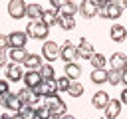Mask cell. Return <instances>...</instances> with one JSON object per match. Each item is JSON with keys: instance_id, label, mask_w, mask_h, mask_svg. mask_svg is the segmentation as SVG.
Wrapping results in <instances>:
<instances>
[{"instance_id": "603a6c76", "label": "cell", "mask_w": 127, "mask_h": 119, "mask_svg": "<svg viewBox=\"0 0 127 119\" xmlns=\"http://www.w3.org/2000/svg\"><path fill=\"white\" fill-rule=\"evenodd\" d=\"M89 63H91V67H93V69H105L107 60H105V56H103V54H93V56H91V60H89Z\"/></svg>"}, {"instance_id": "ffe728a7", "label": "cell", "mask_w": 127, "mask_h": 119, "mask_svg": "<svg viewBox=\"0 0 127 119\" xmlns=\"http://www.w3.org/2000/svg\"><path fill=\"white\" fill-rule=\"evenodd\" d=\"M121 14H123V10L119 8L117 0H109V4L105 8V18L107 20H117V18H121Z\"/></svg>"}, {"instance_id": "6da1fadb", "label": "cell", "mask_w": 127, "mask_h": 119, "mask_svg": "<svg viewBox=\"0 0 127 119\" xmlns=\"http://www.w3.org/2000/svg\"><path fill=\"white\" fill-rule=\"evenodd\" d=\"M26 36L28 38H34V40H46L48 38V34H50V28L46 26V24H42V22H28L26 24Z\"/></svg>"}, {"instance_id": "4316f807", "label": "cell", "mask_w": 127, "mask_h": 119, "mask_svg": "<svg viewBox=\"0 0 127 119\" xmlns=\"http://www.w3.org/2000/svg\"><path fill=\"white\" fill-rule=\"evenodd\" d=\"M40 75H42V79H44V81H46V79H54V77H56L54 65H52V63H44V65L40 67Z\"/></svg>"}, {"instance_id": "d6a6232c", "label": "cell", "mask_w": 127, "mask_h": 119, "mask_svg": "<svg viewBox=\"0 0 127 119\" xmlns=\"http://www.w3.org/2000/svg\"><path fill=\"white\" fill-rule=\"evenodd\" d=\"M65 111H67V105H65L64 101H62V103H58L56 107H52V109H50L52 117H60V119H62V117L65 115Z\"/></svg>"}, {"instance_id": "7c38bea8", "label": "cell", "mask_w": 127, "mask_h": 119, "mask_svg": "<svg viewBox=\"0 0 127 119\" xmlns=\"http://www.w3.org/2000/svg\"><path fill=\"white\" fill-rule=\"evenodd\" d=\"M79 14H81L85 20L97 16V6H95V2H93V0H83V2L79 4Z\"/></svg>"}, {"instance_id": "277c9868", "label": "cell", "mask_w": 127, "mask_h": 119, "mask_svg": "<svg viewBox=\"0 0 127 119\" xmlns=\"http://www.w3.org/2000/svg\"><path fill=\"white\" fill-rule=\"evenodd\" d=\"M42 58L50 63V61H56L58 58H60V46L56 44V42H52V40H46L44 44H42Z\"/></svg>"}, {"instance_id": "4dcf8cb0", "label": "cell", "mask_w": 127, "mask_h": 119, "mask_svg": "<svg viewBox=\"0 0 127 119\" xmlns=\"http://www.w3.org/2000/svg\"><path fill=\"white\" fill-rule=\"evenodd\" d=\"M81 93H83V85H81L79 81H71V85H69V89H67V95H71V97H81Z\"/></svg>"}, {"instance_id": "74e56055", "label": "cell", "mask_w": 127, "mask_h": 119, "mask_svg": "<svg viewBox=\"0 0 127 119\" xmlns=\"http://www.w3.org/2000/svg\"><path fill=\"white\" fill-rule=\"evenodd\" d=\"M121 97H119V101H121V105H127V87H123V91L119 93Z\"/></svg>"}, {"instance_id": "f35d334b", "label": "cell", "mask_w": 127, "mask_h": 119, "mask_svg": "<svg viewBox=\"0 0 127 119\" xmlns=\"http://www.w3.org/2000/svg\"><path fill=\"white\" fill-rule=\"evenodd\" d=\"M6 60H8V54L6 52H0V67L6 65Z\"/></svg>"}, {"instance_id": "60d3db41", "label": "cell", "mask_w": 127, "mask_h": 119, "mask_svg": "<svg viewBox=\"0 0 127 119\" xmlns=\"http://www.w3.org/2000/svg\"><path fill=\"white\" fill-rule=\"evenodd\" d=\"M117 4H119V8H121V10H123V8H127V0H121V2H117Z\"/></svg>"}, {"instance_id": "ab89813d", "label": "cell", "mask_w": 127, "mask_h": 119, "mask_svg": "<svg viewBox=\"0 0 127 119\" xmlns=\"http://www.w3.org/2000/svg\"><path fill=\"white\" fill-rule=\"evenodd\" d=\"M121 83H123V85H125V87H127V69H125V71H123V79H121Z\"/></svg>"}, {"instance_id": "836d02e7", "label": "cell", "mask_w": 127, "mask_h": 119, "mask_svg": "<svg viewBox=\"0 0 127 119\" xmlns=\"http://www.w3.org/2000/svg\"><path fill=\"white\" fill-rule=\"evenodd\" d=\"M50 117H52V113H50L48 107H44V105L36 107V119H50Z\"/></svg>"}, {"instance_id": "4fadbf2b", "label": "cell", "mask_w": 127, "mask_h": 119, "mask_svg": "<svg viewBox=\"0 0 127 119\" xmlns=\"http://www.w3.org/2000/svg\"><path fill=\"white\" fill-rule=\"evenodd\" d=\"M109 38H111V42H117V44L125 42V38H127V28L121 26V24H113L111 30H109Z\"/></svg>"}, {"instance_id": "ee69618b", "label": "cell", "mask_w": 127, "mask_h": 119, "mask_svg": "<svg viewBox=\"0 0 127 119\" xmlns=\"http://www.w3.org/2000/svg\"><path fill=\"white\" fill-rule=\"evenodd\" d=\"M14 119H20V117H14Z\"/></svg>"}, {"instance_id": "2e32d148", "label": "cell", "mask_w": 127, "mask_h": 119, "mask_svg": "<svg viewBox=\"0 0 127 119\" xmlns=\"http://www.w3.org/2000/svg\"><path fill=\"white\" fill-rule=\"evenodd\" d=\"M8 58H10V61L12 63H24V60L28 58V52H26V48H10L8 50Z\"/></svg>"}, {"instance_id": "5bb4252c", "label": "cell", "mask_w": 127, "mask_h": 119, "mask_svg": "<svg viewBox=\"0 0 127 119\" xmlns=\"http://www.w3.org/2000/svg\"><path fill=\"white\" fill-rule=\"evenodd\" d=\"M22 77H24V71H22L20 63H8L6 65V79L8 81H20Z\"/></svg>"}, {"instance_id": "ac0fdd59", "label": "cell", "mask_w": 127, "mask_h": 119, "mask_svg": "<svg viewBox=\"0 0 127 119\" xmlns=\"http://www.w3.org/2000/svg\"><path fill=\"white\" fill-rule=\"evenodd\" d=\"M64 75H67L71 81H79V75H81V67H79V63H75V61L65 63V65H64Z\"/></svg>"}, {"instance_id": "d6986e66", "label": "cell", "mask_w": 127, "mask_h": 119, "mask_svg": "<svg viewBox=\"0 0 127 119\" xmlns=\"http://www.w3.org/2000/svg\"><path fill=\"white\" fill-rule=\"evenodd\" d=\"M109 95H107V91H95L93 93V97H91V105L95 107V109H105V105L109 103Z\"/></svg>"}, {"instance_id": "9c48e42d", "label": "cell", "mask_w": 127, "mask_h": 119, "mask_svg": "<svg viewBox=\"0 0 127 119\" xmlns=\"http://www.w3.org/2000/svg\"><path fill=\"white\" fill-rule=\"evenodd\" d=\"M28 71H40V67L44 65V60H42V56H38V54H28V58L24 60V63H22Z\"/></svg>"}, {"instance_id": "cb8c5ba5", "label": "cell", "mask_w": 127, "mask_h": 119, "mask_svg": "<svg viewBox=\"0 0 127 119\" xmlns=\"http://www.w3.org/2000/svg\"><path fill=\"white\" fill-rule=\"evenodd\" d=\"M42 91H44V97L58 93V83H56V79H46V81H42Z\"/></svg>"}, {"instance_id": "d590c367", "label": "cell", "mask_w": 127, "mask_h": 119, "mask_svg": "<svg viewBox=\"0 0 127 119\" xmlns=\"http://www.w3.org/2000/svg\"><path fill=\"white\" fill-rule=\"evenodd\" d=\"M8 91H10L8 89V79H0V95H4Z\"/></svg>"}, {"instance_id": "52a82bcc", "label": "cell", "mask_w": 127, "mask_h": 119, "mask_svg": "<svg viewBox=\"0 0 127 119\" xmlns=\"http://www.w3.org/2000/svg\"><path fill=\"white\" fill-rule=\"evenodd\" d=\"M93 54H95L93 44H91L89 40L81 38V40H79V46H77V58H81V60H91Z\"/></svg>"}, {"instance_id": "8992f818", "label": "cell", "mask_w": 127, "mask_h": 119, "mask_svg": "<svg viewBox=\"0 0 127 119\" xmlns=\"http://www.w3.org/2000/svg\"><path fill=\"white\" fill-rule=\"evenodd\" d=\"M0 103H2L6 109L14 111V113H18V111L22 109V103H20V99H18V97H16V93H12V91H8V93L0 95Z\"/></svg>"}, {"instance_id": "3957f363", "label": "cell", "mask_w": 127, "mask_h": 119, "mask_svg": "<svg viewBox=\"0 0 127 119\" xmlns=\"http://www.w3.org/2000/svg\"><path fill=\"white\" fill-rule=\"evenodd\" d=\"M16 97L20 99L22 105H30V107H38V105H40V99H42V97H38V95L34 93V89H30V87H22V89L16 93Z\"/></svg>"}, {"instance_id": "8fae6325", "label": "cell", "mask_w": 127, "mask_h": 119, "mask_svg": "<svg viewBox=\"0 0 127 119\" xmlns=\"http://www.w3.org/2000/svg\"><path fill=\"white\" fill-rule=\"evenodd\" d=\"M8 42H10V48H24L26 42H28V36H26V32L14 30V32L8 34Z\"/></svg>"}, {"instance_id": "d4e9b609", "label": "cell", "mask_w": 127, "mask_h": 119, "mask_svg": "<svg viewBox=\"0 0 127 119\" xmlns=\"http://www.w3.org/2000/svg\"><path fill=\"white\" fill-rule=\"evenodd\" d=\"M89 79L93 81V83H105L107 81V69H93L91 71V75H89Z\"/></svg>"}, {"instance_id": "ba28073f", "label": "cell", "mask_w": 127, "mask_h": 119, "mask_svg": "<svg viewBox=\"0 0 127 119\" xmlns=\"http://www.w3.org/2000/svg\"><path fill=\"white\" fill-rule=\"evenodd\" d=\"M109 63H111V69H115V71H125V69H127V56H125L123 52H115V54H111Z\"/></svg>"}, {"instance_id": "7a4b0ae2", "label": "cell", "mask_w": 127, "mask_h": 119, "mask_svg": "<svg viewBox=\"0 0 127 119\" xmlns=\"http://www.w3.org/2000/svg\"><path fill=\"white\" fill-rule=\"evenodd\" d=\"M60 58H62L65 63L75 61V58H77V46H75L71 40H65V42L60 46Z\"/></svg>"}, {"instance_id": "f546056e", "label": "cell", "mask_w": 127, "mask_h": 119, "mask_svg": "<svg viewBox=\"0 0 127 119\" xmlns=\"http://www.w3.org/2000/svg\"><path fill=\"white\" fill-rule=\"evenodd\" d=\"M44 99V107H48V109H52V107H56L58 103H62V97L58 95V93H54V95H46V97H42Z\"/></svg>"}, {"instance_id": "8d00e7d4", "label": "cell", "mask_w": 127, "mask_h": 119, "mask_svg": "<svg viewBox=\"0 0 127 119\" xmlns=\"http://www.w3.org/2000/svg\"><path fill=\"white\" fill-rule=\"evenodd\" d=\"M14 117H18V113H14V111H10V109H6V111L2 113V119H14Z\"/></svg>"}, {"instance_id": "1f68e13d", "label": "cell", "mask_w": 127, "mask_h": 119, "mask_svg": "<svg viewBox=\"0 0 127 119\" xmlns=\"http://www.w3.org/2000/svg\"><path fill=\"white\" fill-rule=\"evenodd\" d=\"M56 83H58V91H65V93H67V89H69V85H71V79H69L67 75H62V77L56 79Z\"/></svg>"}, {"instance_id": "9a60e30c", "label": "cell", "mask_w": 127, "mask_h": 119, "mask_svg": "<svg viewBox=\"0 0 127 119\" xmlns=\"http://www.w3.org/2000/svg\"><path fill=\"white\" fill-rule=\"evenodd\" d=\"M44 14V6L40 4H26V18H30V22H40Z\"/></svg>"}, {"instance_id": "e575fe53", "label": "cell", "mask_w": 127, "mask_h": 119, "mask_svg": "<svg viewBox=\"0 0 127 119\" xmlns=\"http://www.w3.org/2000/svg\"><path fill=\"white\" fill-rule=\"evenodd\" d=\"M6 50H10L8 36H6V34H0V52H6Z\"/></svg>"}, {"instance_id": "30bf717a", "label": "cell", "mask_w": 127, "mask_h": 119, "mask_svg": "<svg viewBox=\"0 0 127 119\" xmlns=\"http://www.w3.org/2000/svg\"><path fill=\"white\" fill-rule=\"evenodd\" d=\"M119 113H121V101H119V99H109V103H107L105 109H103L105 119H117Z\"/></svg>"}, {"instance_id": "7bdbcfd3", "label": "cell", "mask_w": 127, "mask_h": 119, "mask_svg": "<svg viewBox=\"0 0 127 119\" xmlns=\"http://www.w3.org/2000/svg\"><path fill=\"white\" fill-rule=\"evenodd\" d=\"M50 119H60V117H50Z\"/></svg>"}, {"instance_id": "b9f144b4", "label": "cell", "mask_w": 127, "mask_h": 119, "mask_svg": "<svg viewBox=\"0 0 127 119\" xmlns=\"http://www.w3.org/2000/svg\"><path fill=\"white\" fill-rule=\"evenodd\" d=\"M62 119H75V117H73V115H69V113H65V115H64Z\"/></svg>"}, {"instance_id": "484cf974", "label": "cell", "mask_w": 127, "mask_h": 119, "mask_svg": "<svg viewBox=\"0 0 127 119\" xmlns=\"http://www.w3.org/2000/svg\"><path fill=\"white\" fill-rule=\"evenodd\" d=\"M77 10H79V4H75V2H65L64 8H62L58 14H62V16H75Z\"/></svg>"}, {"instance_id": "5b68a950", "label": "cell", "mask_w": 127, "mask_h": 119, "mask_svg": "<svg viewBox=\"0 0 127 119\" xmlns=\"http://www.w3.org/2000/svg\"><path fill=\"white\" fill-rule=\"evenodd\" d=\"M8 16L14 20L26 18V2L24 0H10L8 4Z\"/></svg>"}, {"instance_id": "7402d4cb", "label": "cell", "mask_w": 127, "mask_h": 119, "mask_svg": "<svg viewBox=\"0 0 127 119\" xmlns=\"http://www.w3.org/2000/svg\"><path fill=\"white\" fill-rule=\"evenodd\" d=\"M58 26H60L64 32L73 30V28H75V18H73V16H62V14H58Z\"/></svg>"}, {"instance_id": "44dd1931", "label": "cell", "mask_w": 127, "mask_h": 119, "mask_svg": "<svg viewBox=\"0 0 127 119\" xmlns=\"http://www.w3.org/2000/svg\"><path fill=\"white\" fill-rule=\"evenodd\" d=\"M42 24H46L48 28H52V26H58V12L56 10H52V8H44V14H42V20H40Z\"/></svg>"}, {"instance_id": "f1b7e54d", "label": "cell", "mask_w": 127, "mask_h": 119, "mask_svg": "<svg viewBox=\"0 0 127 119\" xmlns=\"http://www.w3.org/2000/svg\"><path fill=\"white\" fill-rule=\"evenodd\" d=\"M18 117H20V119H36V107L22 105V109L18 111Z\"/></svg>"}, {"instance_id": "e0dca14e", "label": "cell", "mask_w": 127, "mask_h": 119, "mask_svg": "<svg viewBox=\"0 0 127 119\" xmlns=\"http://www.w3.org/2000/svg\"><path fill=\"white\" fill-rule=\"evenodd\" d=\"M22 81L26 83V87L34 89V87H36V85H40L44 79H42L40 71H24V77H22Z\"/></svg>"}, {"instance_id": "83f0119b", "label": "cell", "mask_w": 127, "mask_h": 119, "mask_svg": "<svg viewBox=\"0 0 127 119\" xmlns=\"http://www.w3.org/2000/svg\"><path fill=\"white\" fill-rule=\"evenodd\" d=\"M123 79V71H115V69H107V83L111 85H119Z\"/></svg>"}]
</instances>
